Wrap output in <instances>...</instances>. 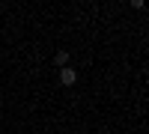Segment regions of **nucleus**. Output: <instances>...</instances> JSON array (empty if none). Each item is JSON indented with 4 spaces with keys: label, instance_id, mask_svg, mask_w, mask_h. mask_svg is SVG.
I'll use <instances>...</instances> for the list:
<instances>
[{
    "label": "nucleus",
    "instance_id": "nucleus-1",
    "mask_svg": "<svg viewBox=\"0 0 149 134\" xmlns=\"http://www.w3.org/2000/svg\"><path fill=\"white\" fill-rule=\"evenodd\" d=\"M74 81H78V72H74V69H60V83H63V87H72V83Z\"/></svg>",
    "mask_w": 149,
    "mask_h": 134
},
{
    "label": "nucleus",
    "instance_id": "nucleus-2",
    "mask_svg": "<svg viewBox=\"0 0 149 134\" xmlns=\"http://www.w3.org/2000/svg\"><path fill=\"white\" fill-rule=\"evenodd\" d=\"M54 63H57L60 69H66V63H69V54H66V51H57V54H54Z\"/></svg>",
    "mask_w": 149,
    "mask_h": 134
}]
</instances>
